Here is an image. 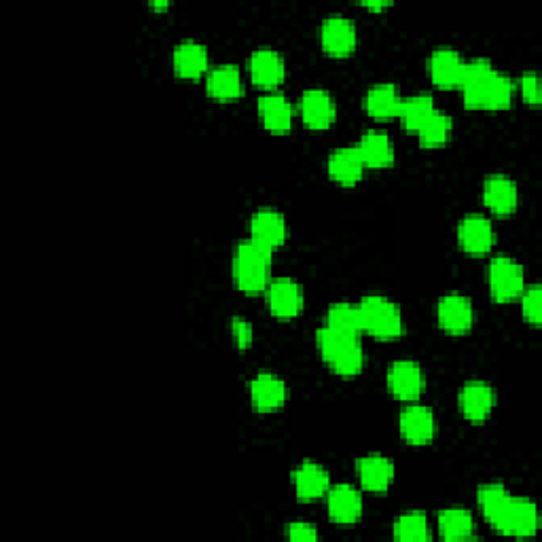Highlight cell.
I'll return each instance as SVG.
<instances>
[{"instance_id":"cell-25","label":"cell","mask_w":542,"mask_h":542,"mask_svg":"<svg viewBox=\"0 0 542 542\" xmlns=\"http://www.w3.org/2000/svg\"><path fill=\"white\" fill-rule=\"evenodd\" d=\"M206 94L212 100H219V102L240 100L244 96V83H242L240 70L231 64L210 68L206 75Z\"/></svg>"},{"instance_id":"cell-21","label":"cell","mask_w":542,"mask_h":542,"mask_svg":"<svg viewBox=\"0 0 542 542\" xmlns=\"http://www.w3.org/2000/svg\"><path fill=\"white\" fill-rule=\"evenodd\" d=\"M293 487L301 502H316L329 492V471L316 462H303L293 471Z\"/></svg>"},{"instance_id":"cell-10","label":"cell","mask_w":542,"mask_h":542,"mask_svg":"<svg viewBox=\"0 0 542 542\" xmlns=\"http://www.w3.org/2000/svg\"><path fill=\"white\" fill-rule=\"evenodd\" d=\"M288 238V227L284 216L274 208H261L250 219V242L269 250L271 255L284 246Z\"/></svg>"},{"instance_id":"cell-31","label":"cell","mask_w":542,"mask_h":542,"mask_svg":"<svg viewBox=\"0 0 542 542\" xmlns=\"http://www.w3.org/2000/svg\"><path fill=\"white\" fill-rule=\"evenodd\" d=\"M324 327L354 337H360L365 333L363 318H360V310L354 303H333L327 312V324H324Z\"/></svg>"},{"instance_id":"cell-26","label":"cell","mask_w":542,"mask_h":542,"mask_svg":"<svg viewBox=\"0 0 542 542\" xmlns=\"http://www.w3.org/2000/svg\"><path fill=\"white\" fill-rule=\"evenodd\" d=\"M257 111H259L261 123L269 132L284 134L293 128V117H295L293 106L282 94L269 92V94L261 96L259 104H257Z\"/></svg>"},{"instance_id":"cell-35","label":"cell","mask_w":542,"mask_h":542,"mask_svg":"<svg viewBox=\"0 0 542 542\" xmlns=\"http://www.w3.org/2000/svg\"><path fill=\"white\" fill-rule=\"evenodd\" d=\"M231 337L238 350H248L252 346V341H255V331H252L250 322L246 318L236 316L231 320Z\"/></svg>"},{"instance_id":"cell-32","label":"cell","mask_w":542,"mask_h":542,"mask_svg":"<svg viewBox=\"0 0 542 542\" xmlns=\"http://www.w3.org/2000/svg\"><path fill=\"white\" fill-rule=\"evenodd\" d=\"M451 132H454V121H451V117L441 111H435L415 134H418L424 149H441L451 138Z\"/></svg>"},{"instance_id":"cell-16","label":"cell","mask_w":542,"mask_h":542,"mask_svg":"<svg viewBox=\"0 0 542 542\" xmlns=\"http://www.w3.org/2000/svg\"><path fill=\"white\" fill-rule=\"evenodd\" d=\"M299 111L307 128L316 132L329 130L337 117L333 96L327 92V89H320V87L307 89V92L301 96Z\"/></svg>"},{"instance_id":"cell-2","label":"cell","mask_w":542,"mask_h":542,"mask_svg":"<svg viewBox=\"0 0 542 542\" xmlns=\"http://www.w3.org/2000/svg\"><path fill=\"white\" fill-rule=\"evenodd\" d=\"M464 106L471 111H507L513 104L515 85L487 60H473L466 64L460 85Z\"/></svg>"},{"instance_id":"cell-22","label":"cell","mask_w":542,"mask_h":542,"mask_svg":"<svg viewBox=\"0 0 542 542\" xmlns=\"http://www.w3.org/2000/svg\"><path fill=\"white\" fill-rule=\"evenodd\" d=\"M365 161L356 147H341L329 155L327 172L333 183L341 187H354L365 176Z\"/></svg>"},{"instance_id":"cell-5","label":"cell","mask_w":542,"mask_h":542,"mask_svg":"<svg viewBox=\"0 0 542 542\" xmlns=\"http://www.w3.org/2000/svg\"><path fill=\"white\" fill-rule=\"evenodd\" d=\"M363 331L377 341H394L403 335L401 307L384 295H367L358 303Z\"/></svg>"},{"instance_id":"cell-30","label":"cell","mask_w":542,"mask_h":542,"mask_svg":"<svg viewBox=\"0 0 542 542\" xmlns=\"http://www.w3.org/2000/svg\"><path fill=\"white\" fill-rule=\"evenodd\" d=\"M439 534L445 540H468L475 534V519L471 511H466L462 507L454 509H445L439 513Z\"/></svg>"},{"instance_id":"cell-34","label":"cell","mask_w":542,"mask_h":542,"mask_svg":"<svg viewBox=\"0 0 542 542\" xmlns=\"http://www.w3.org/2000/svg\"><path fill=\"white\" fill-rule=\"evenodd\" d=\"M521 312H523V318H526L528 324H532V327H540L542 322V291L538 284H532V286H526V291L521 293Z\"/></svg>"},{"instance_id":"cell-1","label":"cell","mask_w":542,"mask_h":542,"mask_svg":"<svg viewBox=\"0 0 542 542\" xmlns=\"http://www.w3.org/2000/svg\"><path fill=\"white\" fill-rule=\"evenodd\" d=\"M477 504L490 526L515 538H528L538 532V509L528 498L513 496L502 483H485L477 490Z\"/></svg>"},{"instance_id":"cell-27","label":"cell","mask_w":542,"mask_h":542,"mask_svg":"<svg viewBox=\"0 0 542 542\" xmlns=\"http://www.w3.org/2000/svg\"><path fill=\"white\" fill-rule=\"evenodd\" d=\"M356 149L363 157L365 166L371 170H384L394 164V144L390 136L382 130H369L360 138Z\"/></svg>"},{"instance_id":"cell-3","label":"cell","mask_w":542,"mask_h":542,"mask_svg":"<svg viewBox=\"0 0 542 542\" xmlns=\"http://www.w3.org/2000/svg\"><path fill=\"white\" fill-rule=\"evenodd\" d=\"M316 346L324 363L339 377H354L365 367V350L360 337L322 327L316 331Z\"/></svg>"},{"instance_id":"cell-28","label":"cell","mask_w":542,"mask_h":542,"mask_svg":"<svg viewBox=\"0 0 542 542\" xmlns=\"http://www.w3.org/2000/svg\"><path fill=\"white\" fill-rule=\"evenodd\" d=\"M401 94L396 85L392 83H382L371 87L367 96H365V111L369 117L377 119V121H388V119H396L401 108Z\"/></svg>"},{"instance_id":"cell-4","label":"cell","mask_w":542,"mask_h":542,"mask_svg":"<svg viewBox=\"0 0 542 542\" xmlns=\"http://www.w3.org/2000/svg\"><path fill=\"white\" fill-rule=\"evenodd\" d=\"M271 267V252L255 242H242L233 252V282L244 295L265 293Z\"/></svg>"},{"instance_id":"cell-38","label":"cell","mask_w":542,"mask_h":542,"mask_svg":"<svg viewBox=\"0 0 542 542\" xmlns=\"http://www.w3.org/2000/svg\"><path fill=\"white\" fill-rule=\"evenodd\" d=\"M363 7H365V9H369V11H373V13H377V11H384V9H388L390 5H388V3H365Z\"/></svg>"},{"instance_id":"cell-12","label":"cell","mask_w":542,"mask_h":542,"mask_svg":"<svg viewBox=\"0 0 542 542\" xmlns=\"http://www.w3.org/2000/svg\"><path fill=\"white\" fill-rule=\"evenodd\" d=\"M460 411L471 424H483L490 418L496 407V390L481 382V379H471L460 390Z\"/></svg>"},{"instance_id":"cell-33","label":"cell","mask_w":542,"mask_h":542,"mask_svg":"<svg viewBox=\"0 0 542 542\" xmlns=\"http://www.w3.org/2000/svg\"><path fill=\"white\" fill-rule=\"evenodd\" d=\"M392 536L401 542H428V540H432L428 517L420 511L401 515L399 519L394 521Z\"/></svg>"},{"instance_id":"cell-15","label":"cell","mask_w":542,"mask_h":542,"mask_svg":"<svg viewBox=\"0 0 542 542\" xmlns=\"http://www.w3.org/2000/svg\"><path fill=\"white\" fill-rule=\"evenodd\" d=\"M460 248L471 257H483L496 244V231L492 223L481 214H468L458 227Z\"/></svg>"},{"instance_id":"cell-23","label":"cell","mask_w":542,"mask_h":542,"mask_svg":"<svg viewBox=\"0 0 542 542\" xmlns=\"http://www.w3.org/2000/svg\"><path fill=\"white\" fill-rule=\"evenodd\" d=\"M356 471H358V479H360V485H363V490L371 494L388 492L390 485L394 483V473H396L394 462L379 454L360 458L356 464Z\"/></svg>"},{"instance_id":"cell-6","label":"cell","mask_w":542,"mask_h":542,"mask_svg":"<svg viewBox=\"0 0 542 542\" xmlns=\"http://www.w3.org/2000/svg\"><path fill=\"white\" fill-rule=\"evenodd\" d=\"M487 286H490L494 301L511 303L526 291V274H523V267L513 257L500 255L494 257L490 267H487Z\"/></svg>"},{"instance_id":"cell-7","label":"cell","mask_w":542,"mask_h":542,"mask_svg":"<svg viewBox=\"0 0 542 542\" xmlns=\"http://www.w3.org/2000/svg\"><path fill=\"white\" fill-rule=\"evenodd\" d=\"M426 375L415 360H396L388 369V390L396 401L415 403L424 394Z\"/></svg>"},{"instance_id":"cell-37","label":"cell","mask_w":542,"mask_h":542,"mask_svg":"<svg viewBox=\"0 0 542 542\" xmlns=\"http://www.w3.org/2000/svg\"><path fill=\"white\" fill-rule=\"evenodd\" d=\"M286 536L291 540H297V542H303V540H318V530L312 526V523H305V521H295V523H288L286 528Z\"/></svg>"},{"instance_id":"cell-36","label":"cell","mask_w":542,"mask_h":542,"mask_svg":"<svg viewBox=\"0 0 542 542\" xmlns=\"http://www.w3.org/2000/svg\"><path fill=\"white\" fill-rule=\"evenodd\" d=\"M517 87L521 92V98L526 100V104L540 106L542 94H540V79H538L536 72H526V75H521Z\"/></svg>"},{"instance_id":"cell-18","label":"cell","mask_w":542,"mask_h":542,"mask_svg":"<svg viewBox=\"0 0 542 542\" xmlns=\"http://www.w3.org/2000/svg\"><path fill=\"white\" fill-rule=\"evenodd\" d=\"M288 399V388L284 379L276 373H259L250 382V401L259 413H276Z\"/></svg>"},{"instance_id":"cell-29","label":"cell","mask_w":542,"mask_h":542,"mask_svg":"<svg viewBox=\"0 0 542 542\" xmlns=\"http://www.w3.org/2000/svg\"><path fill=\"white\" fill-rule=\"evenodd\" d=\"M435 111H437L435 100H432L428 94H415V96L403 98L396 119L401 121L405 130L418 132Z\"/></svg>"},{"instance_id":"cell-19","label":"cell","mask_w":542,"mask_h":542,"mask_svg":"<svg viewBox=\"0 0 542 542\" xmlns=\"http://www.w3.org/2000/svg\"><path fill=\"white\" fill-rule=\"evenodd\" d=\"M250 79L257 87L274 92L286 77L284 58L274 49H257L248 60Z\"/></svg>"},{"instance_id":"cell-24","label":"cell","mask_w":542,"mask_h":542,"mask_svg":"<svg viewBox=\"0 0 542 542\" xmlns=\"http://www.w3.org/2000/svg\"><path fill=\"white\" fill-rule=\"evenodd\" d=\"M172 66L180 79H189V81L200 79L208 75V70H210L208 49L202 43H195V41L180 43L172 53Z\"/></svg>"},{"instance_id":"cell-11","label":"cell","mask_w":542,"mask_h":542,"mask_svg":"<svg viewBox=\"0 0 542 542\" xmlns=\"http://www.w3.org/2000/svg\"><path fill=\"white\" fill-rule=\"evenodd\" d=\"M320 43L331 58H348L358 43L356 26L348 17L331 15L320 26Z\"/></svg>"},{"instance_id":"cell-14","label":"cell","mask_w":542,"mask_h":542,"mask_svg":"<svg viewBox=\"0 0 542 542\" xmlns=\"http://www.w3.org/2000/svg\"><path fill=\"white\" fill-rule=\"evenodd\" d=\"M399 432L401 439L409 445L422 447L432 443V439L437 435L435 413L424 405H411L403 409L399 415Z\"/></svg>"},{"instance_id":"cell-9","label":"cell","mask_w":542,"mask_h":542,"mask_svg":"<svg viewBox=\"0 0 542 542\" xmlns=\"http://www.w3.org/2000/svg\"><path fill=\"white\" fill-rule=\"evenodd\" d=\"M267 310L278 320H293L303 310V291L301 286L291 278L271 280L265 288Z\"/></svg>"},{"instance_id":"cell-17","label":"cell","mask_w":542,"mask_h":542,"mask_svg":"<svg viewBox=\"0 0 542 542\" xmlns=\"http://www.w3.org/2000/svg\"><path fill=\"white\" fill-rule=\"evenodd\" d=\"M466 60L454 49H435L428 60V75L430 81L439 89H458L462 85L464 72H466Z\"/></svg>"},{"instance_id":"cell-13","label":"cell","mask_w":542,"mask_h":542,"mask_svg":"<svg viewBox=\"0 0 542 542\" xmlns=\"http://www.w3.org/2000/svg\"><path fill=\"white\" fill-rule=\"evenodd\" d=\"M327 513L337 526H354L363 517V494L348 483L329 487Z\"/></svg>"},{"instance_id":"cell-8","label":"cell","mask_w":542,"mask_h":542,"mask_svg":"<svg viewBox=\"0 0 542 542\" xmlns=\"http://www.w3.org/2000/svg\"><path fill=\"white\" fill-rule=\"evenodd\" d=\"M437 322L447 335L462 337L471 333V329L475 327V310L471 299L458 293L441 297L437 305Z\"/></svg>"},{"instance_id":"cell-20","label":"cell","mask_w":542,"mask_h":542,"mask_svg":"<svg viewBox=\"0 0 542 542\" xmlns=\"http://www.w3.org/2000/svg\"><path fill=\"white\" fill-rule=\"evenodd\" d=\"M483 204L496 216H509L517 210L519 189L515 180L504 174H492L483 183Z\"/></svg>"}]
</instances>
